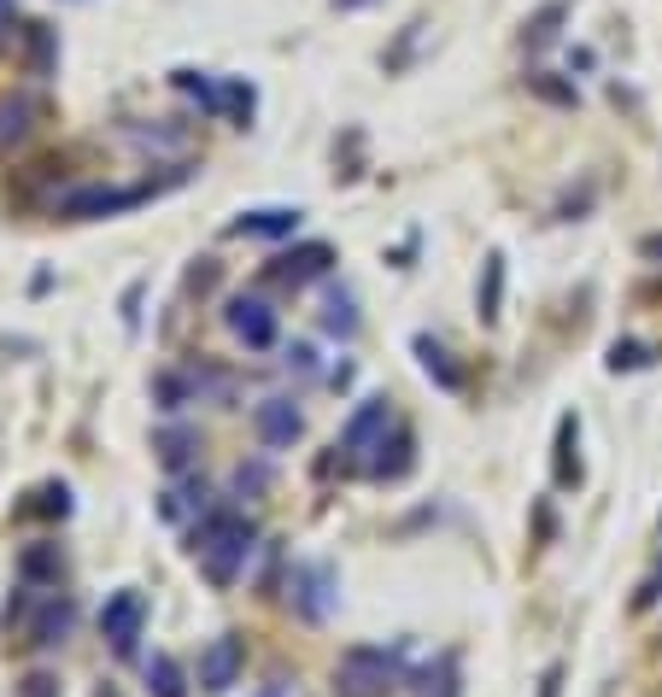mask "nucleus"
<instances>
[{
    "instance_id": "nucleus-22",
    "label": "nucleus",
    "mask_w": 662,
    "mask_h": 697,
    "mask_svg": "<svg viewBox=\"0 0 662 697\" xmlns=\"http://www.w3.org/2000/svg\"><path fill=\"white\" fill-rule=\"evenodd\" d=\"M533 697H563V663H551L540 674V691H533Z\"/></svg>"
},
{
    "instance_id": "nucleus-25",
    "label": "nucleus",
    "mask_w": 662,
    "mask_h": 697,
    "mask_svg": "<svg viewBox=\"0 0 662 697\" xmlns=\"http://www.w3.org/2000/svg\"><path fill=\"white\" fill-rule=\"evenodd\" d=\"M235 486H241V492H264V463H253V469H246V463H241V475H235Z\"/></svg>"
},
{
    "instance_id": "nucleus-20",
    "label": "nucleus",
    "mask_w": 662,
    "mask_h": 697,
    "mask_svg": "<svg viewBox=\"0 0 662 697\" xmlns=\"http://www.w3.org/2000/svg\"><path fill=\"white\" fill-rule=\"evenodd\" d=\"M41 516H71V486H41Z\"/></svg>"
},
{
    "instance_id": "nucleus-6",
    "label": "nucleus",
    "mask_w": 662,
    "mask_h": 697,
    "mask_svg": "<svg viewBox=\"0 0 662 697\" xmlns=\"http://www.w3.org/2000/svg\"><path fill=\"white\" fill-rule=\"evenodd\" d=\"M294 604L305 622H323L328 604H335V568L328 563H299L294 568Z\"/></svg>"
},
{
    "instance_id": "nucleus-3",
    "label": "nucleus",
    "mask_w": 662,
    "mask_h": 697,
    "mask_svg": "<svg viewBox=\"0 0 662 697\" xmlns=\"http://www.w3.org/2000/svg\"><path fill=\"white\" fill-rule=\"evenodd\" d=\"M141 627H147V598H141L135 586L112 592V598H106V609H100V633H106V645H112L118 656H135Z\"/></svg>"
},
{
    "instance_id": "nucleus-23",
    "label": "nucleus",
    "mask_w": 662,
    "mask_h": 697,
    "mask_svg": "<svg viewBox=\"0 0 662 697\" xmlns=\"http://www.w3.org/2000/svg\"><path fill=\"white\" fill-rule=\"evenodd\" d=\"M24 697H59V680H53V674H30V680H24Z\"/></svg>"
},
{
    "instance_id": "nucleus-19",
    "label": "nucleus",
    "mask_w": 662,
    "mask_h": 697,
    "mask_svg": "<svg viewBox=\"0 0 662 697\" xmlns=\"http://www.w3.org/2000/svg\"><path fill=\"white\" fill-rule=\"evenodd\" d=\"M299 223V212H258V217H246L241 229H258V235H287Z\"/></svg>"
},
{
    "instance_id": "nucleus-7",
    "label": "nucleus",
    "mask_w": 662,
    "mask_h": 697,
    "mask_svg": "<svg viewBox=\"0 0 662 697\" xmlns=\"http://www.w3.org/2000/svg\"><path fill=\"white\" fill-rule=\"evenodd\" d=\"M253 428H258V440L271 445V451H282V445H294L305 434V417L294 410V399H264L253 410Z\"/></svg>"
},
{
    "instance_id": "nucleus-16",
    "label": "nucleus",
    "mask_w": 662,
    "mask_h": 697,
    "mask_svg": "<svg viewBox=\"0 0 662 697\" xmlns=\"http://www.w3.org/2000/svg\"><path fill=\"white\" fill-rule=\"evenodd\" d=\"M417 358H422V369H428V376L440 381V387H458V369L446 363V346H434V340L422 335V340H417Z\"/></svg>"
},
{
    "instance_id": "nucleus-4",
    "label": "nucleus",
    "mask_w": 662,
    "mask_h": 697,
    "mask_svg": "<svg viewBox=\"0 0 662 697\" xmlns=\"http://www.w3.org/2000/svg\"><path fill=\"white\" fill-rule=\"evenodd\" d=\"M387 434H393L387 399H364L358 410H352V422L340 428V451H346V458H376Z\"/></svg>"
},
{
    "instance_id": "nucleus-18",
    "label": "nucleus",
    "mask_w": 662,
    "mask_h": 697,
    "mask_svg": "<svg viewBox=\"0 0 662 697\" xmlns=\"http://www.w3.org/2000/svg\"><path fill=\"white\" fill-rule=\"evenodd\" d=\"M323 328L328 335H340V340H352L358 335V311H352V299L340 294V299H328V317H323Z\"/></svg>"
},
{
    "instance_id": "nucleus-10",
    "label": "nucleus",
    "mask_w": 662,
    "mask_h": 697,
    "mask_svg": "<svg viewBox=\"0 0 662 697\" xmlns=\"http://www.w3.org/2000/svg\"><path fill=\"white\" fill-rule=\"evenodd\" d=\"M153 451H159V463L171 469V475H182V469L200 458V428H189V422H164L159 434H153Z\"/></svg>"
},
{
    "instance_id": "nucleus-11",
    "label": "nucleus",
    "mask_w": 662,
    "mask_h": 697,
    "mask_svg": "<svg viewBox=\"0 0 662 697\" xmlns=\"http://www.w3.org/2000/svg\"><path fill=\"white\" fill-rule=\"evenodd\" d=\"M410 463H417V440H410L405 428H393V434L381 440V451L369 458V475H376V481H405Z\"/></svg>"
},
{
    "instance_id": "nucleus-9",
    "label": "nucleus",
    "mask_w": 662,
    "mask_h": 697,
    "mask_svg": "<svg viewBox=\"0 0 662 697\" xmlns=\"http://www.w3.org/2000/svg\"><path fill=\"white\" fill-rule=\"evenodd\" d=\"M230 328L253 346V352H264V346H276V317H271V305L264 299H235L230 305Z\"/></svg>"
},
{
    "instance_id": "nucleus-26",
    "label": "nucleus",
    "mask_w": 662,
    "mask_h": 697,
    "mask_svg": "<svg viewBox=\"0 0 662 697\" xmlns=\"http://www.w3.org/2000/svg\"><path fill=\"white\" fill-rule=\"evenodd\" d=\"M440 697H458V686H451V674H446V686H440Z\"/></svg>"
},
{
    "instance_id": "nucleus-5",
    "label": "nucleus",
    "mask_w": 662,
    "mask_h": 697,
    "mask_svg": "<svg viewBox=\"0 0 662 697\" xmlns=\"http://www.w3.org/2000/svg\"><path fill=\"white\" fill-rule=\"evenodd\" d=\"M241 668H246V645L235 639V633H217L212 645L200 650V691H230L241 680Z\"/></svg>"
},
{
    "instance_id": "nucleus-8",
    "label": "nucleus",
    "mask_w": 662,
    "mask_h": 697,
    "mask_svg": "<svg viewBox=\"0 0 662 697\" xmlns=\"http://www.w3.org/2000/svg\"><path fill=\"white\" fill-rule=\"evenodd\" d=\"M71 622H77V609H71V598H59V592H48L41 598V609L30 615V627H24V639L30 645H65V633H71Z\"/></svg>"
},
{
    "instance_id": "nucleus-12",
    "label": "nucleus",
    "mask_w": 662,
    "mask_h": 697,
    "mask_svg": "<svg viewBox=\"0 0 662 697\" xmlns=\"http://www.w3.org/2000/svg\"><path fill=\"white\" fill-rule=\"evenodd\" d=\"M18 568H24V581H35V586H59V574H65V557H59V545L41 540V545L24 551V563H18Z\"/></svg>"
},
{
    "instance_id": "nucleus-24",
    "label": "nucleus",
    "mask_w": 662,
    "mask_h": 697,
    "mask_svg": "<svg viewBox=\"0 0 662 697\" xmlns=\"http://www.w3.org/2000/svg\"><path fill=\"white\" fill-rule=\"evenodd\" d=\"M656 598H662V568L651 574V581H645V586H639V598H633V609H651Z\"/></svg>"
},
{
    "instance_id": "nucleus-15",
    "label": "nucleus",
    "mask_w": 662,
    "mask_h": 697,
    "mask_svg": "<svg viewBox=\"0 0 662 697\" xmlns=\"http://www.w3.org/2000/svg\"><path fill=\"white\" fill-rule=\"evenodd\" d=\"M282 264V281H312V276H323L328 270V246H305V253H287V258H276Z\"/></svg>"
},
{
    "instance_id": "nucleus-17",
    "label": "nucleus",
    "mask_w": 662,
    "mask_h": 697,
    "mask_svg": "<svg viewBox=\"0 0 662 697\" xmlns=\"http://www.w3.org/2000/svg\"><path fill=\"white\" fill-rule=\"evenodd\" d=\"M499 294H505V258H487V281H481V317H499Z\"/></svg>"
},
{
    "instance_id": "nucleus-13",
    "label": "nucleus",
    "mask_w": 662,
    "mask_h": 697,
    "mask_svg": "<svg viewBox=\"0 0 662 697\" xmlns=\"http://www.w3.org/2000/svg\"><path fill=\"white\" fill-rule=\"evenodd\" d=\"M147 691L153 697H189V680H182L176 656H164V650L147 656Z\"/></svg>"
},
{
    "instance_id": "nucleus-1",
    "label": "nucleus",
    "mask_w": 662,
    "mask_h": 697,
    "mask_svg": "<svg viewBox=\"0 0 662 697\" xmlns=\"http://www.w3.org/2000/svg\"><path fill=\"white\" fill-rule=\"evenodd\" d=\"M253 522L235 516V510H212L200 527H194V557L205 568V581L212 586H235V574L246 568V557H253Z\"/></svg>"
},
{
    "instance_id": "nucleus-14",
    "label": "nucleus",
    "mask_w": 662,
    "mask_h": 697,
    "mask_svg": "<svg viewBox=\"0 0 662 697\" xmlns=\"http://www.w3.org/2000/svg\"><path fill=\"white\" fill-rule=\"evenodd\" d=\"M574 440H581V422L563 417V428H557V486H574V481H581V458H574Z\"/></svg>"
},
{
    "instance_id": "nucleus-21",
    "label": "nucleus",
    "mask_w": 662,
    "mask_h": 697,
    "mask_svg": "<svg viewBox=\"0 0 662 697\" xmlns=\"http://www.w3.org/2000/svg\"><path fill=\"white\" fill-rule=\"evenodd\" d=\"M639 363H645V352H639V346H622V340L610 346V369H639Z\"/></svg>"
},
{
    "instance_id": "nucleus-27",
    "label": "nucleus",
    "mask_w": 662,
    "mask_h": 697,
    "mask_svg": "<svg viewBox=\"0 0 662 697\" xmlns=\"http://www.w3.org/2000/svg\"><path fill=\"white\" fill-rule=\"evenodd\" d=\"M94 697H118V691H112V686H100V691H94Z\"/></svg>"
},
{
    "instance_id": "nucleus-2",
    "label": "nucleus",
    "mask_w": 662,
    "mask_h": 697,
    "mask_svg": "<svg viewBox=\"0 0 662 697\" xmlns=\"http://www.w3.org/2000/svg\"><path fill=\"white\" fill-rule=\"evenodd\" d=\"M399 680V656L381 645H352L335 663V697H393Z\"/></svg>"
}]
</instances>
